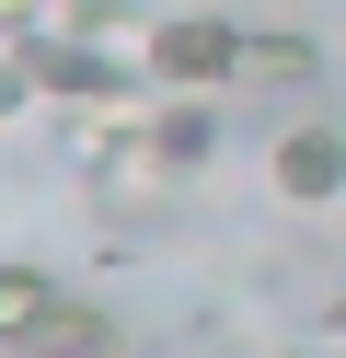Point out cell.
Listing matches in <instances>:
<instances>
[{
    "label": "cell",
    "instance_id": "cell-8",
    "mask_svg": "<svg viewBox=\"0 0 346 358\" xmlns=\"http://www.w3.org/2000/svg\"><path fill=\"white\" fill-rule=\"evenodd\" d=\"M92 185H104V208H127V220H138V208H161V196H173V185H185V173H161V162H150V150H115V162H104V173H92Z\"/></svg>",
    "mask_w": 346,
    "mask_h": 358
},
{
    "label": "cell",
    "instance_id": "cell-7",
    "mask_svg": "<svg viewBox=\"0 0 346 358\" xmlns=\"http://www.w3.org/2000/svg\"><path fill=\"white\" fill-rule=\"evenodd\" d=\"M243 70H266V81H312V70H323V35H312V24H243Z\"/></svg>",
    "mask_w": 346,
    "mask_h": 358
},
{
    "label": "cell",
    "instance_id": "cell-4",
    "mask_svg": "<svg viewBox=\"0 0 346 358\" xmlns=\"http://www.w3.org/2000/svg\"><path fill=\"white\" fill-rule=\"evenodd\" d=\"M138 150H150L161 173H208V162H219V116L173 93V104H150V116H138Z\"/></svg>",
    "mask_w": 346,
    "mask_h": 358
},
{
    "label": "cell",
    "instance_id": "cell-2",
    "mask_svg": "<svg viewBox=\"0 0 346 358\" xmlns=\"http://www.w3.org/2000/svg\"><path fill=\"white\" fill-rule=\"evenodd\" d=\"M266 173L289 208H323V196H346V127H277L266 139Z\"/></svg>",
    "mask_w": 346,
    "mask_h": 358
},
{
    "label": "cell",
    "instance_id": "cell-5",
    "mask_svg": "<svg viewBox=\"0 0 346 358\" xmlns=\"http://www.w3.org/2000/svg\"><path fill=\"white\" fill-rule=\"evenodd\" d=\"M23 358H127V335H115V312H92V301H58L46 312V335Z\"/></svg>",
    "mask_w": 346,
    "mask_h": 358
},
{
    "label": "cell",
    "instance_id": "cell-6",
    "mask_svg": "<svg viewBox=\"0 0 346 358\" xmlns=\"http://www.w3.org/2000/svg\"><path fill=\"white\" fill-rule=\"evenodd\" d=\"M46 312H58V278H46V266H0V347H35L46 335Z\"/></svg>",
    "mask_w": 346,
    "mask_h": 358
},
{
    "label": "cell",
    "instance_id": "cell-9",
    "mask_svg": "<svg viewBox=\"0 0 346 358\" xmlns=\"http://www.w3.org/2000/svg\"><path fill=\"white\" fill-rule=\"evenodd\" d=\"M35 104H46V93H35V70L0 47V127H12V116H35Z\"/></svg>",
    "mask_w": 346,
    "mask_h": 358
},
{
    "label": "cell",
    "instance_id": "cell-10",
    "mask_svg": "<svg viewBox=\"0 0 346 358\" xmlns=\"http://www.w3.org/2000/svg\"><path fill=\"white\" fill-rule=\"evenodd\" d=\"M323 335H335V347H346V289H335V301H323Z\"/></svg>",
    "mask_w": 346,
    "mask_h": 358
},
{
    "label": "cell",
    "instance_id": "cell-3",
    "mask_svg": "<svg viewBox=\"0 0 346 358\" xmlns=\"http://www.w3.org/2000/svg\"><path fill=\"white\" fill-rule=\"evenodd\" d=\"M92 35H104L92 0H12V12H0V47L12 58H58V47H92Z\"/></svg>",
    "mask_w": 346,
    "mask_h": 358
},
{
    "label": "cell",
    "instance_id": "cell-1",
    "mask_svg": "<svg viewBox=\"0 0 346 358\" xmlns=\"http://www.w3.org/2000/svg\"><path fill=\"white\" fill-rule=\"evenodd\" d=\"M138 70H150L161 93L208 104L231 70H243V24H231V12H161V24L138 35Z\"/></svg>",
    "mask_w": 346,
    "mask_h": 358
}]
</instances>
